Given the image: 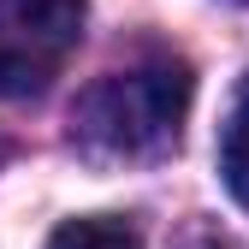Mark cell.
<instances>
[{
  "instance_id": "1",
  "label": "cell",
  "mask_w": 249,
  "mask_h": 249,
  "mask_svg": "<svg viewBox=\"0 0 249 249\" xmlns=\"http://www.w3.org/2000/svg\"><path fill=\"white\" fill-rule=\"evenodd\" d=\"M196 77L178 59H154V66L113 71L89 83L71 107V137L95 160H154V154L178 148L184 113H190Z\"/></svg>"
},
{
  "instance_id": "2",
  "label": "cell",
  "mask_w": 249,
  "mask_h": 249,
  "mask_svg": "<svg viewBox=\"0 0 249 249\" xmlns=\"http://www.w3.org/2000/svg\"><path fill=\"white\" fill-rule=\"evenodd\" d=\"M83 0H0V95L36 101L83 42Z\"/></svg>"
},
{
  "instance_id": "3",
  "label": "cell",
  "mask_w": 249,
  "mask_h": 249,
  "mask_svg": "<svg viewBox=\"0 0 249 249\" xmlns=\"http://www.w3.org/2000/svg\"><path fill=\"white\" fill-rule=\"evenodd\" d=\"M220 184L231 190L237 208H249V71L237 77L226 124H220Z\"/></svg>"
},
{
  "instance_id": "4",
  "label": "cell",
  "mask_w": 249,
  "mask_h": 249,
  "mask_svg": "<svg viewBox=\"0 0 249 249\" xmlns=\"http://www.w3.org/2000/svg\"><path fill=\"white\" fill-rule=\"evenodd\" d=\"M48 249H142V237L119 220H101V213H83V220H66L53 226Z\"/></svg>"
},
{
  "instance_id": "5",
  "label": "cell",
  "mask_w": 249,
  "mask_h": 249,
  "mask_svg": "<svg viewBox=\"0 0 249 249\" xmlns=\"http://www.w3.org/2000/svg\"><path fill=\"white\" fill-rule=\"evenodd\" d=\"M0 154H6V148H0Z\"/></svg>"
},
{
  "instance_id": "6",
  "label": "cell",
  "mask_w": 249,
  "mask_h": 249,
  "mask_svg": "<svg viewBox=\"0 0 249 249\" xmlns=\"http://www.w3.org/2000/svg\"><path fill=\"white\" fill-rule=\"evenodd\" d=\"M243 6H249V0H243Z\"/></svg>"
}]
</instances>
